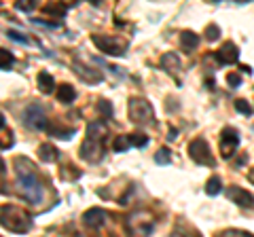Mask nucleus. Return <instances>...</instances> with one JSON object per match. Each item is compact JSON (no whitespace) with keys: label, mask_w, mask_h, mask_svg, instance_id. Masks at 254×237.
Segmentation results:
<instances>
[{"label":"nucleus","mask_w":254,"mask_h":237,"mask_svg":"<svg viewBox=\"0 0 254 237\" xmlns=\"http://www.w3.org/2000/svg\"><path fill=\"white\" fill-rule=\"evenodd\" d=\"M108 136V127L104 123L95 121L87 127V138L81 146V159L89 161V163H98L104 155V142Z\"/></svg>","instance_id":"obj_1"},{"label":"nucleus","mask_w":254,"mask_h":237,"mask_svg":"<svg viewBox=\"0 0 254 237\" xmlns=\"http://www.w3.org/2000/svg\"><path fill=\"white\" fill-rule=\"evenodd\" d=\"M17 188H19L21 197L28 203L38 205L43 201V182H41V178L36 176V172L32 168L23 170L21 161H17Z\"/></svg>","instance_id":"obj_2"},{"label":"nucleus","mask_w":254,"mask_h":237,"mask_svg":"<svg viewBox=\"0 0 254 237\" xmlns=\"http://www.w3.org/2000/svg\"><path fill=\"white\" fill-rule=\"evenodd\" d=\"M155 229V216L146 210H136L127 218V231L133 237H146Z\"/></svg>","instance_id":"obj_3"},{"label":"nucleus","mask_w":254,"mask_h":237,"mask_svg":"<svg viewBox=\"0 0 254 237\" xmlns=\"http://www.w3.org/2000/svg\"><path fill=\"white\" fill-rule=\"evenodd\" d=\"M129 118L138 125H153L155 121V110L144 98H131L129 100Z\"/></svg>","instance_id":"obj_4"},{"label":"nucleus","mask_w":254,"mask_h":237,"mask_svg":"<svg viewBox=\"0 0 254 237\" xmlns=\"http://www.w3.org/2000/svg\"><path fill=\"white\" fill-rule=\"evenodd\" d=\"M93 45L98 47V49L102 53H106V55H123L125 49H127V43L121 41V38H110V36H93L91 38Z\"/></svg>","instance_id":"obj_5"},{"label":"nucleus","mask_w":254,"mask_h":237,"mask_svg":"<svg viewBox=\"0 0 254 237\" xmlns=\"http://www.w3.org/2000/svg\"><path fill=\"white\" fill-rule=\"evenodd\" d=\"M189 155H190V159H193L195 163H199V165H214L210 146H208V142H205L203 138H197V140L190 142L189 144Z\"/></svg>","instance_id":"obj_6"},{"label":"nucleus","mask_w":254,"mask_h":237,"mask_svg":"<svg viewBox=\"0 0 254 237\" xmlns=\"http://www.w3.org/2000/svg\"><path fill=\"white\" fill-rule=\"evenodd\" d=\"M146 144H148V138L142 136V133H133V136H119L113 142V151L115 153H123V151H127V148H131V146L142 148Z\"/></svg>","instance_id":"obj_7"},{"label":"nucleus","mask_w":254,"mask_h":237,"mask_svg":"<svg viewBox=\"0 0 254 237\" xmlns=\"http://www.w3.org/2000/svg\"><path fill=\"white\" fill-rule=\"evenodd\" d=\"M237 146H240V133H237L233 127L222 129V136H220V151H222V157H225V159L233 157V153H235Z\"/></svg>","instance_id":"obj_8"},{"label":"nucleus","mask_w":254,"mask_h":237,"mask_svg":"<svg viewBox=\"0 0 254 237\" xmlns=\"http://www.w3.org/2000/svg\"><path fill=\"white\" fill-rule=\"evenodd\" d=\"M23 121L30 125L32 129H47V118H45V110L38 104H30L23 113Z\"/></svg>","instance_id":"obj_9"},{"label":"nucleus","mask_w":254,"mask_h":237,"mask_svg":"<svg viewBox=\"0 0 254 237\" xmlns=\"http://www.w3.org/2000/svg\"><path fill=\"white\" fill-rule=\"evenodd\" d=\"M214 58H216L222 66H229V64H235V61H237V58H240V51H237V47L233 43H225L216 53H214Z\"/></svg>","instance_id":"obj_10"},{"label":"nucleus","mask_w":254,"mask_h":237,"mask_svg":"<svg viewBox=\"0 0 254 237\" xmlns=\"http://www.w3.org/2000/svg\"><path fill=\"white\" fill-rule=\"evenodd\" d=\"M229 199H231L235 205H240V208H250V205H254V195L248 193L246 188H240V186L229 188Z\"/></svg>","instance_id":"obj_11"},{"label":"nucleus","mask_w":254,"mask_h":237,"mask_svg":"<svg viewBox=\"0 0 254 237\" xmlns=\"http://www.w3.org/2000/svg\"><path fill=\"white\" fill-rule=\"evenodd\" d=\"M83 220L89 227H102V225L108 223V214L102 208H91V210H87L83 214Z\"/></svg>","instance_id":"obj_12"},{"label":"nucleus","mask_w":254,"mask_h":237,"mask_svg":"<svg viewBox=\"0 0 254 237\" xmlns=\"http://www.w3.org/2000/svg\"><path fill=\"white\" fill-rule=\"evenodd\" d=\"M161 66L168 70L170 74H178L182 64H180V58H178L176 53H165L163 58H161Z\"/></svg>","instance_id":"obj_13"},{"label":"nucleus","mask_w":254,"mask_h":237,"mask_svg":"<svg viewBox=\"0 0 254 237\" xmlns=\"http://www.w3.org/2000/svg\"><path fill=\"white\" fill-rule=\"evenodd\" d=\"M180 43H182V49L185 51H193L195 47L199 45V38H197V34H193V32H182Z\"/></svg>","instance_id":"obj_14"},{"label":"nucleus","mask_w":254,"mask_h":237,"mask_svg":"<svg viewBox=\"0 0 254 237\" xmlns=\"http://www.w3.org/2000/svg\"><path fill=\"white\" fill-rule=\"evenodd\" d=\"M38 87H41L43 93H51L53 87H55L53 76H51L49 72H41V74H38Z\"/></svg>","instance_id":"obj_15"},{"label":"nucleus","mask_w":254,"mask_h":237,"mask_svg":"<svg viewBox=\"0 0 254 237\" xmlns=\"http://www.w3.org/2000/svg\"><path fill=\"white\" fill-rule=\"evenodd\" d=\"M74 98H76V91L70 85H62L60 87V91H58V100L60 102H64V104H70V102H74Z\"/></svg>","instance_id":"obj_16"},{"label":"nucleus","mask_w":254,"mask_h":237,"mask_svg":"<svg viewBox=\"0 0 254 237\" xmlns=\"http://www.w3.org/2000/svg\"><path fill=\"white\" fill-rule=\"evenodd\" d=\"M38 155H41V159L45 163H53L55 159H58V151H55L51 144H43L41 148H38Z\"/></svg>","instance_id":"obj_17"},{"label":"nucleus","mask_w":254,"mask_h":237,"mask_svg":"<svg viewBox=\"0 0 254 237\" xmlns=\"http://www.w3.org/2000/svg\"><path fill=\"white\" fill-rule=\"evenodd\" d=\"M220 191H222V182H220L218 176H214L210 182H208V188H205V193H208V195H218Z\"/></svg>","instance_id":"obj_18"},{"label":"nucleus","mask_w":254,"mask_h":237,"mask_svg":"<svg viewBox=\"0 0 254 237\" xmlns=\"http://www.w3.org/2000/svg\"><path fill=\"white\" fill-rule=\"evenodd\" d=\"M0 58H2V59H0V68H2V70H9L11 66H13V55L9 53V51H6V49H2V51H0Z\"/></svg>","instance_id":"obj_19"},{"label":"nucleus","mask_w":254,"mask_h":237,"mask_svg":"<svg viewBox=\"0 0 254 237\" xmlns=\"http://www.w3.org/2000/svg\"><path fill=\"white\" fill-rule=\"evenodd\" d=\"M235 110H237L240 115H244V117H250V115H252V106H250L246 100H237V102H235Z\"/></svg>","instance_id":"obj_20"},{"label":"nucleus","mask_w":254,"mask_h":237,"mask_svg":"<svg viewBox=\"0 0 254 237\" xmlns=\"http://www.w3.org/2000/svg\"><path fill=\"white\" fill-rule=\"evenodd\" d=\"M155 161L159 163V165H168L172 159H170V151L168 148H161V151L157 153V157H155Z\"/></svg>","instance_id":"obj_21"},{"label":"nucleus","mask_w":254,"mask_h":237,"mask_svg":"<svg viewBox=\"0 0 254 237\" xmlns=\"http://www.w3.org/2000/svg\"><path fill=\"white\" fill-rule=\"evenodd\" d=\"M6 36L11 38V41H15V43H21V45H30V41L23 34H19V32H15V30H6Z\"/></svg>","instance_id":"obj_22"},{"label":"nucleus","mask_w":254,"mask_h":237,"mask_svg":"<svg viewBox=\"0 0 254 237\" xmlns=\"http://www.w3.org/2000/svg\"><path fill=\"white\" fill-rule=\"evenodd\" d=\"M218 237H254V235H250V233H244V231H235V229H231V231L220 233Z\"/></svg>","instance_id":"obj_23"},{"label":"nucleus","mask_w":254,"mask_h":237,"mask_svg":"<svg viewBox=\"0 0 254 237\" xmlns=\"http://www.w3.org/2000/svg\"><path fill=\"white\" fill-rule=\"evenodd\" d=\"M227 83L231 85V87H240L242 76H240V74H229V76H227Z\"/></svg>","instance_id":"obj_24"},{"label":"nucleus","mask_w":254,"mask_h":237,"mask_svg":"<svg viewBox=\"0 0 254 237\" xmlns=\"http://www.w3.org/2000/svg\"><path fill=\"white\" fill-rule=\"evenodd\" d=\"M98 108H100V110H102V113H104L106 117L113 115V106H110L108 102H100V106H98Z\"/></svg>","instance_id":"obj_25"},{"label":"nucleus","mask_w":254,"mask_h":237,"mask_svg":"<svg viewBox=\"0 0 254 237\" xmlns=\"http://www.w3.org/2000/svg\"><path fill=\"white\" fill-rule=\"evenodd\" d=\"M208 38H210V41H216V38H218V28L216 26L208 28Z\"/></svg>","instance_id":"obj_26"},{"label":"nucleus","mask_w":254,"mask_h":237,"mask_svg":"<svg viewBox=\"0 0 254 237\" xmlns=\"http://www.w3.org/2000/svg\"><path fill=\"white\" fill-rule=\"evenodd\" d=\"M17 9H19V11H26V13H30L32 9H34V4H23V2H17Z\"/></svg>","instance_id":"obj_27"},{"label":"nucleus","mask_w":254,"mask_h":237,"mask_svg":"<svg viewBox=\"0 0 254 237\" xmlns=\"http://www.w3.org/2000/svg\"><path fill=\"white\" fill-rule=\"evenodd\" d=\"M170 237H193L190 233H187V231H174Z\"/></svg>","instance_id":"obj_28"}]
</instances>
